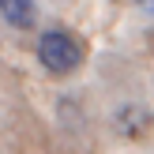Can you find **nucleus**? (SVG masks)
Masks as SVG:
<instances>
[{
  "label": "nucleus",
  "mask_w": 154,
  "mask_h": 154,
  "mask_svg": "<svg viewBox=\"0 0 154 154\" xmlns=\"http://www.w3.org/2000/svg\"><path fill=\"white\" fill-rule=\"evenodd\" d=\"M0 15H4V23L15 26V30H34V23H38L34 0H0Z\"/></svg>",
  "instance_id": "obj_2"
},
{
  "label": "nucleus",
  "mask_w": 154,
  "mask_h": 154,
  "mask_svg": "<svg viewBox=\"0 0 154 154\" xmlns=\"http://www.w3.org/2000/svg\"><path fill=\"white\" fill-rule=\"evenodd\" d=\"M38 60L53 75H72L83 64V42L68 30H45L38 38Z\"/></svg>",
  "instance_id": "obj_1"
},
{
  "label": "nucleus",
  "mask_w": 154,
  "mask_h": 154,
  "mask_svg": "<svg viewBox=\"0 0 154 154\" xmlns=\"http://www.w3.org/2000/svg\"><path fill=\"white\" fill-rule=\"evenodd\" d=\"M135 4H139L143 11H150V15H154V0H135Z\"/></svg>",
  "instance_id": "obj_3"
}]
</instances>
